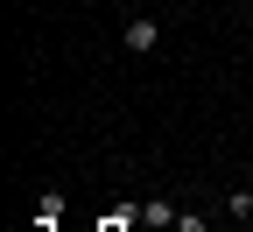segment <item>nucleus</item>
Instances as JSON below:
<instances>
[{
  "label": "nucleus",
  "instance_id": "f257e3e1",
  "mask_svg": "<svg viewBox=\"0 0 253 232\" xmlns=\"http://www.w3.org/2000/svg\"><path fill=\"white\" fill-rule=\"evenodd\" d=\"M155 43H162V21H155V14H126V49L155 56Z\"/></svg>",
  "mask_w": 253,
  "mask_h": 232
},
{
  "label": "nucleus",
  "instance_id": "f03ea898",
  "mask_svg": "<svg viewBox=\"0 0 253 232\" xmlns=\"http://www.w3.org/2000/svg\"><path fill=\"white\" fill-rule=\"evenodd\" d=\"M141 218H148V225H176V211L162 204V197H148V204H141Z\"/></svg>",
  "mask_w": 253,
  "mask_h": 232
},
{
  "label": "nucleus",
  "instance_id": "7ed1b4c3",
  "mask_svg": "<svg viewBox=\"0 0 253 232\" xmlns=\"http://www.w3.org/2000/svg\"><path fill=\"white\" fill-rule=\"evenodd\" d=\"M134 218H141V211H113V218H106L99 232H134Z\"/></svg>",
  "mask_w": 253,
  "mask_h": 232
},
{
  "label": "nucleus",
  "instance_id": "20e7f679",
  "mask_svg": "<svg viewBox=\"0 0 253 232\" xmlns=\"http://www.w3.org/2000/svg\"><path fill=\"white\" fill-rule=\"evenodd\" d=\"M176 232H204V225H197V218H183V225H176Z\"/></svg>",
  "mask_w": 253,
  "mask_h": 232
},
{
  "label": "nucleus",
  "instance_id": "39448f33",
  "mask_svg": "<svg viewBox=\"0 0 253 232\" xmlns=\"http://www.w3.org/2000/svg\"><path fill=\"white\" fill-rule=\"evenodd\" d=\"M246 14H253V0H246Z\"/></svg>",
  "mask_w": 253,
  "mask_h": 232
}]
</instances>
